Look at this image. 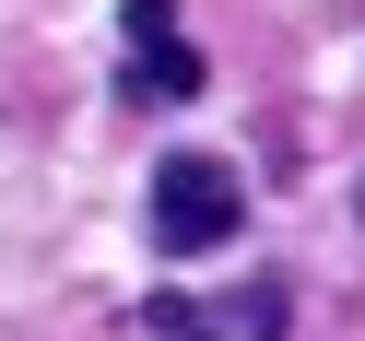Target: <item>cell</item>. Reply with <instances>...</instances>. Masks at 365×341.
<instances>
[{
	"mask_svg": "<svg viewBox=\"0 0 365 341\" xmlns=\"http://www.w3.org/2000/svg\"><path fill=\"white\" fill-rule=\"evenodd\" d=\"M236 224H247L236 153H177V165H153V200H142L153 259H212V247H236Z\"/></svg>",
	"mask_w": 365,
	"mask_h": 341,
	"instance_id": "obj_1",
	"label": "cell"
},
{
	"mask_svg": "<svg viewBox=\"0 0 365 341\" xmlns=\"http://www.w3.org/2000/svg\"><path fill=\"white\" fill-rule=\"evenodd\" d=\"M142 330H153V341H283L294 306H283L271 271H247V283H224V294H153Z\"/></svg>",
	"mask_w": 365,
	"mask_h": 341,
	"instance_id": "obj_2",
	"label": "cell"
},
{
	"mask_svg": "<svg viewBox=\"0 0 365 341\" xmlns=\"http://www.w3.org/2000/svg\"><path fill=\"white\" fill-rule=\"evenodd\" d=\"M118 48H130V71H118V95L130 106H189L200 83V48L177 36V0H118Z\"/></svg>",
	"mask_w": 365,
	"mask_h": 341,
	"instance_id": "obj_3",
	"label": "cell"
},
{
	"mask_svg": "<svg viewBox=\"0 0 365 341\" xmlns=\"http://www.w3.org/2000/svg\"><path fill=\"white\" fill-rule=\"evenodd\" d=\"M354 212H365V189H354Z\"/></svg>",
	"mask_w": 365,
	"mask_h": 341,
	"instance_id": "obj_4",
	"label": "cell"
}]
</instances>
